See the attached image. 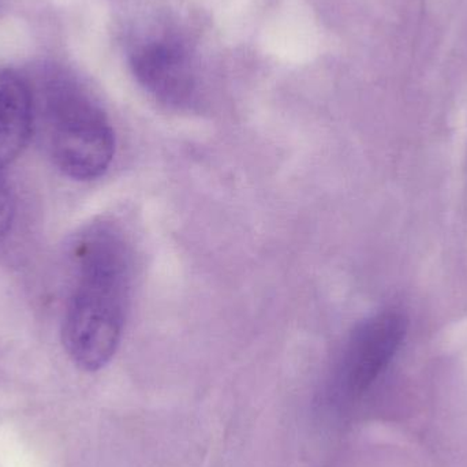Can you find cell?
I'll return each instance as SVG.
<instances>
[{
    "label": "cell",
    "mask_w": 467,
    "mask_h": 467,
    "mask_svg": "<svg viewBox=\"0 0 467 467\" xmlns=\"http://www.w3.org/2000/svg\"><path fill=\"white\" fill-rule=\"evenodd\" d=\"M67 264L63 346L79 369L96 372L111 361L122 339L133 287V254L115 224L96 222L74 236Z\"/></svg>",
    "instance_id": "cell-1"
},
{
    "label": "cell",
    "mask_w": 467,
    "mask_h": 467,
    "mask_svg": "<svg viewBox=\"0 0 467 467\" xmlns=\"http://www.w3.org/2000/svg\"><path fill=\"white\" fill-rule=\"evenodd\" d=\"M35 130L55 166L71 180L93 181L114 161L115 131L100 104L62 73L30 81Z\"/></svg>",
    "instance_id": "cell-2"
},
{
    "label": "cell",
    "mask_w": 467,
    "mask_h": 467,
    "mask_svg": "<svg viewBox=\"0 0 467 467\" xmlns=\"http://www.w3.org/2000/svg\"><path fill=\"white\" fill-rule=\"evenodd\" d=\"M409 318L397 307L380 310L359 321L348 335L335 369V387L343 397L367 391L400 351Z\"/></svg>",
    "instance_id": "cell-3"
},
{
    "label": "cell",
    "mask_w": 467,
    "mask_h": 467,
    "mask_svg": "<svg viewBox=\"0 0 467 467\" xmlns=\"http://www.w3.org/2000/svg\"><path fill=\"white\" fill-rule=\"evenodd\" d=\"M129 62L139 84L166 106H189L196 95V68L185 41L170 32L147 33L131 44Z\"/></svg>",
    "instance_id": "cell-4"
},
{
    "label": "cell",
    "mask_w": 467,
    "mask_h": 467,
    "mask_svg": "<svg viewBox=\"0 0 467 467\" xmlns=\"http://www.w3.org/2000/svg\"><path fill=\"white\" fill-rule=\"evenodd\" d=\"M35 131L29 79L0 68V170L21 155Z\"/></svg>",
    "instance_id": "cell-5"
},
{
    "label": "cell",
    "mask_w": 467,
    "mask_h": 467,
    "mask_svg": "<svg viewBox=\"0 0 467 467\" xmlns=\"http://www.w3.org/2000/svg\"><path fill=\"white\" fill-rule=\"evenodd\" d=\"M14 218V199L7 183L0 177V241L7 235Z\"/></svg>",
    "instance_id": "cell-6"
}]
</instances>
